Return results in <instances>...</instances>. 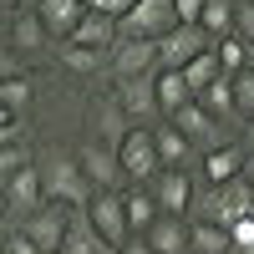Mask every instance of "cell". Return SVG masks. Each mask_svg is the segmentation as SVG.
I'll list each match as a JSON object with an SVG mask.
<instances>
[{"mask_svg":"<svg viewBox=\"0 0 254 254\" xmlns=\"http://www.w3.org/2000/svg\"><path fill=\"white\" fill-rule=\"evenodd\" d=\"M10 76H31V56L15 46H5V56H0V81H10Z\"/></svg>","mask_w":254,"mask_h":254,"instance_id":"cell-33","label":"cell"},{"mask_svg":"<svg viewBox=\"0 0 254 254\" xmlns=\"http://www.w3.org/2000/svg\"><path fill=\"white\" fill-rule=\"evenodd\" d=\"M81 15H87L81 0H41V20H46L51 41H71V31L81 26Z\"/></svg>","mask_w":254,"mask_h":254,"instance_id":"cell-19","label":"cell"},{"mask_svg":"<svg viewBox=\"0 0 254 254\" xmlns=\"http://www.w3.org/2000/svg\"><path fill=\"white\" fill-rule=\"evenodd\" d=\"M173 26H183L173 0H137V5L122 15V36L127 41H163Z\"/></svg>","mask_w":254,"mask_h":254,"instance_id":"cell-4","label":"cell"},{"mask_svg":"<svg viewBox=\"0 0 254 254\" xmlns=\"http://www.w3.org/2000/svg\"><path fill=\"white\" fill-rule=\"evenodd\" d=\"M71 41H76V46H92V51H112L122 41V20L117 15H102V10H87L81 26L71 31Z\"/></svg>","mask_w":254,"mask_h":254,"instance_id":"cell-15","label":"cell"},{"mask_svg":"<svg viewBox=\"0 0 254 254\" xmlns=\"http://www.w3.org/2000/svg\"><path fill=\"white\" fill-rule=\"evenodd\" d=\"M36 168H41V183H46V198L51 203H66V208H87L97 198V188L81 168L76 147H46L36 153Z\"/></svg>","mask_w":254,"mask_h":254,"instance_id":"cell-1","label":"cell"},{"mask_svg":"<svg viewBox=\"0 0 254 254\" xmlns=\"http://www.w3.org/2000/svg\"><path fill=\"white\" fill-rule=\"evenodd\" d=\"M249 214H254V188H249L244 173H239V178H229V183H203L188 219H203V224H224V229H234V224L249 219Z\"/></svg>","mask_w":254,"mask_h":254,"instance_id":"cell-2","label":"cell"},{"mask_svg":"<svg viewBox=\"0 0 254 254\" xmlns=\"http://www.w3.org/2000/svg\"><path fill=\"white\" fill-rule=\"evenodd\" d=\"M122 254H158V249H153V244H147L142 234H132V239H127V244H122Z\"/></svg>","mask_w":254,"mask_h":254,"instance_id":"cell-38","label":"cell"},{"mask_svg":"<svg viewBox=\"0 0 254 254\" xmlns=\"http://www.w3.org/2000/svg\"><path fill=\"white\" fill-rule=\"evenodd\" d=\"M234 36H244L254 46V0H239V15H234Z\"/></svg>","mask_w":254,"mask_h":254,"instance_id":"cell-34","label":"cell"},{"mask_svg":"<svg viewBox=\"0 0 254 254\" xmlns=\"http://www.w3.org/2000/svg\"><path fill=\"white\" fill-rule=\"evenodd\" d=\"M87 219L97 224V234L107 244H127L132 239V224H127V188H102V193L87 203Z\"/></svg>","mask_w":254,"mask_h":254,"instance_id":"cell-6","label":"cell"},{"mask_svg":"<svg viewBox=\"0 0 254 254\" xmlns=\"http://www.w3.org/2000/svg\"><path fill=\"white\" fill-rule=\"evenodd\" d=\"M198 102H203V107L214 112L219 122H244V117H239V102H234V76H219V81H214V87H208Z\"/></svg>","mask_w":254,"mask_h":254,"instance_id":"cell-25","label":"cell"},{"mask_svg":"<svg viewBox=\"0 0 254 254\" xmlns=\"http://www.w3.org/2000/svg\"><path fill=\"white\" fill-rule=\"evenodd\" d=\"M193 254H234V234H229L224 224L193 219Z\"/></svg>","mask_w":254,"mask_h":254,"instance_id":"cell-27","label":"cell"},{"mask_svg":"<svg viewBox=\"0 0 254 254\" xmlns=\"http://www.w3.org/2000/svg\"><path fill=\"white\" fill-rule=\"evenodd\" d=\"M36 163V153L26 142H0V178H10V173H20V168H31Z\"/></svg>","mask_w":254,"mask_h":254,"instance_id":"cell-31","label":"cell"},{"mask_svg":"<svg viewBox=\"0 0 254 254\" xmlns=\"http://www.w3.org/2000/svg\"><path fill=\"white\" fill-rule=\"evenodd\" d=\"M244 147L254 153V122H244Z\"/></svg>","mask_w":254,"mask_h":254,"instance_id":"cell-39","label":"cell"},{"mask_svg":"<svg viewBox=\"0 0 254 254\" xmlns=\"http://www.w3.org/2000/svg\"><path fill=\"white\" fill-rule=\"evenodd\" d=\"M153 188V198H158V208L163 214H193V198H198V183H193V173L188 168H163V173L147 183Z\"/></svg>","mask_w":254,"mask_h":254,"instance_id":"cell-11","label":"cell"},{"mask_svg":"<svg viewBox=\"0 0 254 254\" xmlns=\"http://www.w3.org/2000/svg\"><path fill=\"white\" fill-rule=\"evenodd\" d=\"M0 254H5V249H0Z\"/></svg>","mask_w":254,"mask_h":254,"instance_id":"cell-44","label":"cell"},{"mask_svg":"<svg viewBox=\"0 0 254 254\" xmlns=\"http://www.w3.org/2000/svg\"><path fill=\"white\" fill-rule=\"evenodd\" d=\"M61 66L76 71V76H97V71H107V51H92V46H76V41H61Z\"/></svg>","mask_w":254,"mask_h":254,"instance_id":"cell-24","label":"cell"},{"mask_svg":"<svg viewBox=\"0 0 254 254\" xmlns=\"http://www.w3.org/2000/svg\"><path fill=\"white\" fill-rule=\"evenodd\" d=\"M234 102H239V117L254 122V71H239L234 76Z\"/></svg>","mask_w":254,"mask_h":254,"instance_id":"cell-32","label":"cell"},{"mask_svg":"<svg viewBox=\"0 0 254 254\" xmlns=\"http://www.w3.org/2000/svg\"><path fill=\"white\" fill-rule=\"evenodd\" d=\"M234 15H239V5H234V0H208L198 26L214 36V41H224V36H234Z\"/></svg>","mask_w":254,"mask_h":254,"instance_id":"cell-28","label":"cell"},{"mask_svg":"<svg viewBox=\"0 0 254 254\" xmlns=\"http://www.w3.org/2000/svg\"><path fill=\"white\" fill-rule=\"evenodd\" d=\"M10 46L26 51V56H41L51 46V31H46V20H41V10H15L10 15Z\"/></svg>","mask_w":254,"mask_h":254,"instance_id":"cell-16","label":"cell"},{"mask_svg":"<svg viewBox=\"0 0 254 254\" xmlns=\"http://www.w3.org/2000/svg\"><path fill=\"white\" fill-rule=\"evenodd\" d=\"M229 234H234V249H249V244H254V214H249V219H239Z\"/></svg>","mask_w":254,"mask_h":254,"instance_id":"cell-37","label":"cell"},{"mask_svg":"<svg viewBox=\"0 0 254 254\" xmlns=\"http://www.w3.org/2000/svg\"><path fill=\"white\" fill-rule=\"evenodd\" d=\"M76 158H81V168H87V178H92V188H97V193H102V188H127L122 158H117V147H112V142L87 137V142L76 147Z\"/></svg>","mask_w":254,"mask_h":254,"instance_id":"cell-9","label":"cell"},{"mask_svg":"<svg viewBox=\"0 0 254 254\" xmlns=\"http://www.w3.org/2000/svg\"><path fill=\"white\" fill-rule=\"evenodd\" d=\"M31 92H36L31 76H10V81H0V112H20V117H26Z\"/></svg>","mask_w":254,"mask_h":254,"instance_id":"cell-30","label":"cell"},{"mask_svg":"<svg viewBox=\"0 0 254 254\" xmlns=\"http://www.w3.org/2000/svg\"><path fill=\"white\" fill-rule=\"evenodd\" d=\"M249 71H254V61H249Z\"/></svg>","mask_w":254,"mask_h":254,"instance_id":"cell-43","label":"cell"},{"mask_svg":"<svg viewBox=\"0 0 254 254\" xmlns=\"http://www.w3.org/2000/svg\"><path fill=\"white\" fill-rule=\"evenodd\" d=\"M0 198H5V229H20L36 208H46V183H41V168H20V173L10 178H0Z\"/></svg>","mask_w":254,"mask_h":254,"instance_id":"cell-3","label":"cell"},{"mask_svg":"<svg viewBox=\"0 0 254 254\" xmlns=\"http://www.w3.org/2000/svg\"><path fill=\"white\" fill-rule=\"evenodd\" d=\"M188 102H198L193 87H188V76H183V71H158V107H163V117L183 112Z\"/></svg>","mask_w":254,"mask_h":254,"instance_id":"cell-23","label":"cell"},{"mask_svg":"<svg viewBox=\"0 0 254 254\" xmlns=\"http://www.w3.org/2000/svg\"><path fill=\"white\" fill-rule=\"evenodd\" d=\"M132 127H137V122L127 117V107H122V102H117L112 92H107V97L97 102V137H102V142H112V147H122V137L132 132Z\"/></svg>","mask_w":254,"mask_h":254,"instance_id":"cell-21","label":"cell"},{"mask_svg":"<svg viewBox=\"0 0 254 254\" xmlns=\"http://www.w3.org/2000/svg\"><path fill=\"white\" fill-rule=\"evenodd\" d=\"M142 239L153 244L158 254H193V219H183V214H163Z\"/></svg>","mask_w":254,"mask_h":254,"instance_id":"cell-14","label":"cell"},{"mask_svg":"<svg viewBox=\"0 0 254 254\" xmlns=\"http://www.w3.org/2000/svg\"><path fill=\"white\" fill-rule=\"evenodd\" d=\"M61 254H122V249L97 234V224L87 219V208H76V214H71V234H66V244H61Z\"/></svg>","mask_w":254,"mask_h":254,"instance_id":"cell-18","label":"cell"},{"mask_svg":"<svg viewBox=\"0 0 254 254\" xmlns=\"http://www.w3.org/2000/svg\"><path fill=\"white\" fill-rule=\"evenodd\" d=\"M71 214L76 208H66V203H46V208H36L20 229L41 244V254H61V244H66V234H71Z\"/></svg>","mask_w":254,"mask_h":254,"instance_id":"cell-12","label":"cell"},{"mask_svg":"<svg viewBox=\"0 0 254 254\" xmlns=\"http://www.w3.org/2000/svg\"><path fill=\"white\" fill-rule=\"evenodd\" d=\"M183 76H188V87H193V97H203V92L214 87L219 76H229V71H224L219 51H203V56H193V61H188V66H183Z\"/></svg>","mask_w":254,"mask_h":254,"instance_id":"cell-26","label":"cell"},{"mask_svg":"<svg viewBox=\"0 0 254 254\" xmlns=\"http://www.w3.org/2000/svg\"><path fill=\"white\" fill-rule=\"evenodd\" d=\"M117 158H122L127 183H153V178L163 173V158H158V137H153V127H132V132L122 137Z\"/></svg>","mask_w":254,"mask_h":254,"instance_id":"cell-5","label":"cell"},{"mask_svg":"<svg viewBox=\"0 0 254 254\" xmlns=\"http://www.w3.org/2000/svg\"><path fill=\"white\" fill-rule=\"evenodd\" d=\"M20 10H41V0H20Z\"/></svg>","mask_w":254,"mask_h":254,"instance_id":"cell-41","label":"cell"},{"mask_svg":"<svg viewBox=\"0 0 254 254\" xmlns=\"http://www.w3.org/2000/svg\"><path fill=\"white\" fill-rule=\"evenodd\" d=\"M168 122H173L178 132L198 147V153H214V147H224V142H229V132H224L229 122H219L214 112L203 107V102H188V107H183V112H173Z\"/></svg>","mask_w":254,"mask_h":254,"instance_id":"cell-8","label":"cell"},{"mask_svg":"<svg viewBox=\"0 0 254 254\" xmlns=\"http://www.w3.org/2000/svg\"><path fill=\"white\" fill-rule=\"evenodd\" d=\"M81 5H87V10H102V15H117V20H122L127 10L137 5V0H81Z\"/></svg>","mask_w":254,"mask_h":254,"instance_id":"cell-35","label":"cell"},{"mask_svg":"<svg viewBox=\"0 0 254 254\" xmlns=\"http://www.w3.org/2000/svg\"><path fill=\"white\" fill-rule=\"evenodd\" d=\"M173 5H178V20H183V26H198L208 0H173Z\"/></svg>","mask_w":254,"mask_h":254,"instance_id":"cell-36","label":"cell"},{"mask_svg":"<svg viewBox=\"0 0 254 254\" xmlns=\"http://www.w3.org/2000/svg\"><path fill=\"white\" fill-rule=\"evenodd\" d=\"M112 97L127 107V117H132L137 127H147L153 117H163V107H158V71H147V76H127V81H112Z\"/></svg>","mask_w":254,"mask_h":254,"instance_id":"cell-10","label":"cell"},{"mask_svg":"<svg viewBox=\"0 0 254 254\" xmlns=\"http://www.w3.org/2000/svg\"><path fill=\"white\" fill-rule=\"evenodd\" d=\"M244 163H249V147H244V142H224V147H214V153H203V183H229V178H239Z\"/></svg>","mask_w":254,"mask_h":254,"instance_id":"cell-17","label":"cell"},{"mask_svg":"<svg viewBox=\"0 0 254 254\" xmlns=\"http://www.w3.org/2000/svg\"><path fill=\"white\" fill-rule=\"evenodd\" d=\"M153 137H158V158H163V168H188V163H193V153H198V147L188 142L168 117L153 122Z\"/></svg>","mask_w":254,"mask_h":254,"instance_id":"cell-20","label":"cell"},{"mask_svg":"<svg viewBox=\"0 0 254 254\" xmlns=\"http://www.w3.org/2000/svg\"><path fill=\"white\" fill-rule=\"evenodd\" d=\"M234 254H254V244H249V249H234Z\"/></svg>","mask_w":254,"mask_h":254,"instance_id":"cell-42","label":"cell"},{"mask_svg":"<svg viewBox=\"0 0 254 254\" xmlns=\"http://www.w3.org/2000/svg\"><path fill=\"white\" fill-rule=\"evenodd\" d=\"M244 183L254 188V153H249V163H244Z\"/></svg>","mask_w":254,"mask_h":254,"instance_id":"cell-40","label":"cell"},{"mask_svg":"<svg viewBox=\"0 0 254 254\" xmlns=\"http://www.w3.org/2000/svg\"><path fill=\"white\" fill-rule=\"evenodd\" d=\"M214 51V36L203 26H173L163 41H158V71H183L193 56Z\"/></svg>","mask_w":254,"mask_h":254,"instance_id":"cell-7","label":"cell"},{"mask_svg":"<svg viewBox=\"0 0 254 254\" xmlns=\"http://www.w3.org/2000/svg\"><path fill=\"white\" fill-rule=\"evenodd\" d=\"M158 71V41H117L107 51V76L112 81H127V76H147Z\"/></svg>","mask_w":254,"mask_h":254,"instance_id":"cell-13","label":"cell"},{"mask_svg":"<svg viewBox=\"0 0 254 254\" xmlns=\"http://www.w3.org/2000/svg\"><path fill=\"white\" fill-rule=\"evenodd\" d=\"M158 219H163V208L153 198V188L147 183H127V224H132V234H147Z\"/></svg>","mask_w":254,"mask_h":254,"instance_id":"cell-22","label":"cell"},{"mask_svg":"<svg viewBox=\"0 0 254 254\" xmlns=\"http://www.w3.org/2000/svg\"><path fill=\"white\" fill-rule=\"evenodd\" d=\"M214 51H219V61H224V71H229V76L249 71V61H254V46H249L244 36H224V41H214Z\"/></svg>","mask_w":254,"mask_h":254,"instance_id":"cell-29","label":"cell"}]
</instances>
